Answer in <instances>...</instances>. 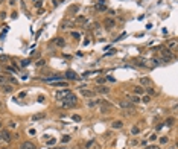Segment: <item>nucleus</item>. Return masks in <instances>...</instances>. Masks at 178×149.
Segmentation results:
<instances>
[{"label": "nucleus", "mask_w": 178, "mask_h": 149, "mask_svg": "<svg viewBox=\"0 0 178 149\" xmlns=\"http://www.w3.org/2000/svg\"><path fill=\"white\" fill-rule=\"evenodd\" d=\"M44 117H46V113H38V114L32 116V120H41V119H44Z\"/></svg>", "instance_id": "nucleus-15"}, {"label": "nucleus", "mask_w": 178, "mask_h": 149, "mask_svg": "<svg viewBox=\"0 0 178 149\" xmlns=\"http://www.w3.org/2000/svg\"><path fill=\"white\" fill-rule=\"evenodd\" d=\"M26 65H29V59H24V61H22V67H26Z\"/></svg>", "instance_id": "nucleus-31"}, {"label": "nucleus", "mask_w": 178, "mask_h": 149, "mask_svg": "<svg viewBox=\"0 0 178 149\" xmlns=\"http://www.w3.org/2000/svg\"><path fill=\"white\" fill-rule=\"evenodd\" d=\"M128 101H129L131 103H139L140 102V97H139V94H131V96L128 97Z\"/></svg>", "instance_id": "nucleus-11"}, {"label": "nucleus", "mask_w": 178, "mask_h": 149, "mask_svg": "<svg viewBox=\"0 0 178 149\" xmlns=\"http://www.w3.org/2000/svg\"><path fill=\"white\" fill-rule=\"evenodd\" d=\"M140 84H142L145 88L146 87H151V84H152V81L149 79V78H140Z\"/></svg>", "instance_id": "nucleus-7"}, {"label": "nucleus", "mask_w": 178, "mask_h": 149, "mask_svg": "<svg viewBox=\"0 0 178 149\" xmlns=\"http://www.w3.org/2000/svg\"><path fill=\"white\" fill-rule=\"evenodd\" d=\"M34 2H37V0H34Z\"/></svg>", "instance_id": "nucleus-47"}, {"label": "nucleus", "mask_w": 178, "mask_h": 149, "mask_svg": "<svg viewBox=\"0 0 178 149\" xmlns=\"http://www.w3.org/2000/svg\"><path fill=\"white\" fill-rule=\"evenodd\" d=\"M177 46H178L177 40H169L167 41V49H169V50H177Z\"/></svg>", "instance_id": "nucleus-5"}, {"label": "nucleus", "mask_w": 178, "mask_h": 149, "mask_svg": "<svg viewBox=\"0 0 178 149\" xmlns=\"http://www.w3.org/2000/svg\"><path fill=\"white\" fill-rule=\"evenodd\" d=\"M93 143H94L93 140H90V142H88V143L85 144V148H87V149H88V148H92V146H93Z\"/></svg>", "instance_id": "nucleus-33"}, {"label": "nucleus", "mask_w": 178, "mask_h": 149, "mask_svg": "<svg viewBox=\"0 0 178 149\" xmlns=\"http://www.w3.org/2000/svg\"><path fill=\"white\" fill-rule=\"evenodd\" d=\"M105 81H107V78H97V79H96L97 84H102V82H105Z\"/></svg>", "instance_id": "nucleus-27"}, {"label": "nucleus", "mask_w": 178, "mask_h": 149, "mask_svg": "<svg viewBox=\"0 0 178 149\" xmlns=\"http://www.w3.org/2000/svg\"><path fill=\"white\" fill-rule=\"evenodd\" d=\"M119 106H120V108H125V110H129L131 108V102L129 101H120L119 102Z\"/></svg>", "instance_id": "nucleus-10"}, {"label": "nucleus", "mask_w": 178, "mask_h": 149, "mask_svg": "<svg viewBox=\"0 0 178 149\" xmlns=\"http://www.w3.org/2000/svg\"><path fill=\"white\" fill-rule=\"evenodd\" d=\"M146 149H160V148H157V146H148Z\"/></svg>", "instance_id": "nucleus-40"}, {"label": "nucleus", "mask_w": 178, "mask_h": 149, "mask_svg": "<svg viewBox=\"0 0 178 149\" xmlns=\"http://www.w3.org/2000/svg\"><path fill=\"white\" fill-rule=\"evenodd\" d=\"M135 64L140 65V67H148V64H146V61H145V59H135Z\"/></svg>", "instance_id": "nucleus-17"}, {"label": "nucleus", "mask_w": 178, "mask_h": 149, "mask_svg": "<svg viewBox=\"0 0 178 149\" xmlns=\"http://www.w3.org/2000/svg\"><path fill=\"white\" fill-rule=\"evenodd\" d=\"M56 149H64V148H56Z\"/></svg>", "instance_id": "nucleus-41"}, {"label": "nucleus", "mask_w": 178, "mask_h": 149, "mask_svg": "<svg viewBox=\"0 0 178 149\" xmlns=\"http://www.w3.org/2000/svg\"><path fill=\"white\" fill-rule=\"evenodd\" d=\"M2 149H8V148H2Z\"/></svg>", "instance_id": "nucleus-44"}, {"label": "nucleus", "mask_w": 178, "mask_h": 149, "mask_svg": "<svg viewBox=\"0 0 178 149\" xmlns=\"http://www.w3.org/2000/svg\"><path fill=\"white\" fill-rule=\"evenodd\" d=\"M0 128H2V123H0Z\"/></svg>", "instance_id": "nucleus-46"}, {"label": "nucleus", "mask_w": 178, "mask_h": 149, "mask_svg": "<svg viewBox=\"0 0 178 149\" xmlns=\"http://www.w3.org/2000/svg\"><path fill=\"white\" fill-rule=\"evenodd\" d=\"M134 93H135V94H143V93H145V87H135V88H134Z\"/></svg>", "instance_id": "nucleus-19"}, {"label": "nucleus", "mask_w": 178, "mask_h": 149, "mask_svg": "<svg viewBox=\"0 0 178 149\" xmlns=\"http://www.w3.org/2000/svg\"><path fill=\"white\" fill-rule=\"evenodd\" d=\"M2 2H3V0H0V5H2Z\"/></svg>", "instance_id": "nucleus-42"}, {"label": "nucleus", "mask_w": 178, "mask_h": 149, "mask_svg": "<svg viewBox=\"0 0 178 149\" xmlns=\"http://www.w3.org/2000/svg\"><path fill=\"white\" fill-rule=\"evenodd\" d=\"M12 90H14V87H11V85H8V84L3 85V91H5V93H12Z\"/></svg>", "instance_id": "nucleus-18"}, {"label": "nucleus", "mask_w": 178, "mask_h": 149, "mask_svg": "<svg viewBox=\"0 0 178 149\" xmlns=\"http://www.w3.org/2000/svg\"><path fill=\"white\" fill-rule=\"evenodd\" d=\"M55 142H56V140H55V138H50V140H49V142H47V143H49V144H53V143H55Z\"/></svg>", "instance_id": "nucleus-38"}, {"label": "nucleus", "mask_w": 178, "mask_h": 149, "mask_svg": "<svg viewBox=\"0 0 178 149\" xmlns=\"http://www.w3.org/2000/svg\"><path fill=\"white\" fill-rule=\"evenodd\" d=\"M20 148H22V149H35V144L32 142H23Z\"/></svg>", "instance_id": "nucleus-8"}, {"label": "nucleus", "mask_w": 178, "mask_h": 149, "mask_svg": "<svg viewBox=\"0 0 178 149\" xmlns=\"http://www.w3.org/2000/svg\"><path fill=\"white\" fill-rule=\"evenodd\" d=\"M111 126H113L114 129H120V128H123V122L122 120H114L111 123Z\"/></svg>", "instance_id": "nucleus-12"}, {"label": "nucleus", "mask_w": 178, "mask_h": 149, "mask_svg": "<svg viewBox=\"0 0 178 149\" xmlns=\"http://www.w3.org/2000/svg\"><path fill=\"white\" fill-rule=\"evenodd\" d=\"M114 53H116V49H111L110 52H107V55H114Z\"/></svg>", "instance_id": "nucleus-36"}, {"label": "nucleus", "mask_w": 178, "mask_h": 149, "mask_svg": "<svg viewBox=\"0 0 178 149\" xmlns=\"http://www.w3.org/2000/svg\"><path fill=\"white\" fill-rule=\"evenodd\" d=\"M70 91L69 90H64V91H56V94H55V97H56V101H63V99L67 96Z\"/></svg>", "instance_id": "nucleus-4"}, {"label": "nucleus", "mask_w": 178, "mask_h": 149, "mask_svg": "<svg viewBox=\"0 0 178 149\" xmlns=\"http://www.w3.org/2000/svg\"><path fill=\"white\" fill-rule=\"evenodd\" d=\"M0 140H2V134H0Z\"/></svg>", "instance_id": "nucleus-43"}, {"label": "nucleus", "mask_w": 178, "mask_h": 149, "mask_svg": "<svg viewBox=\"0 0 178 149\" xmlns=\"http://www.w3.org/2000/svg\"><path fill=\"white\" fill-rule=\"evenodd\" d=\"M103 24H105V27H107V29H113V27L116 26V20H114V18H111V17H108V18L103 20Z\"/></svg>", "instance_id": "nucleus-2"}, {"label": "nucleus", "mask_w": 178, "mask_h": 149, "mask_svg": "<svg viewBox=\"0 0 178 149\" xmlns=\"http://www.w3.org/2000/svg\"><path fill=\"white\" fill-rule=\"evenodd\" d=\"M55 87H67V82H59V84H55Z\"/></svg>", "instance_id": "nucleus-28"}, {"label": "nucleus", "mask_w": 178, "mask_h": 149, "mask_svg": "<svg viewBox=\"0 0 178 149\" xmlns=\"http://www.w3.org/2000/svg\"><path fill=\"white\" fill-rule=\"evenodd\" d=\"M65 78L67 79H72V81H75V79H78V76H76V73L73 72V70H67L65 72Z\"/></svg>", "instance_id": "nucleus-6"}, {"label": "nucleus", "mask_w": 178, "mask_h": 149, "mask_svg": "<svg viewBox=\"0 0 178 149\" xmlns=\"http://www.w3.org/2000/svg\"><path fill=\"white\" fill-rule=\"evenodd\" d=\"M78 11H79V5H72V6H70L69 9H67L69 14H76Z\"/></svg>", "instance_id": "nucleus-13"}, {"label": "nucleus", "mask_w": 178, "mask_h": 149, "mask_svg": "<svg viewBox=\"0 0 178 149\" xmlns=\"http://www.w3.org/2000/svg\"><path fill=\"white\" fill-rule=\"evenodd\" d=\"M44 64H46V63H44V59H40V61H37V63H35L37 67H41V65H44Z\"/></svg>", "instance_id": "nucleus-24"}, {"label": "nucleus", "mask_w": 178, "mask_h": 149, "mask_svg": "<svg viewBox=\"0 0 178 149\" xmlns=\"http://www.w3.org/2000/svg\"><path fill=\"white\" fill-rule=\"evenodd\" d=\"M79 93L82 94L84 97H94V91L92 90H85V88H79Z\"/></svg>", "instance_id": "nucleus-3"}, {"label": "nucleus", "mask_w": 178, "mask_h": 149, "mask_svg": "<svg viewBox=\"0 0 178 149\" xmlns=\"http://www.w3.org/2000/svg\"><path fill=\"white\" fill-rule=\"evenodd\" d=\"M55 44H56V46H59V47H64L65 46V41L63 38H56L55 40Z\"/></svg>", "instance_id": "nucleus-16"}, {"label": "nucleus", "mask_w": 178, "mask_h": 149, "mask_svg": "<svg viewBox=\"0 0 178 149\" xmlns=\"http://www.w3.org/2000/svg\"><path fill=\"white\" fill-rule=\"evenodd\" d=\"M8 81H11V82H12V84H17V81H15V79H14V78H9V79H8Z\"/></svg>", "instance_id": "nucleus-39"}, {"label": "nucleus", "mask_w": 178, "mask_h": 149, "mask_svg": "<svg viewBox=\"0 0 178 149\" xmlns=\"http://www.w3.org/2000/svg\"><path fill=\"white\" fill-rule=\"evenodd\" d=\"M99 103H101V101H99V99H94V101H90L88 102V106H96V105H99Z\"/></svg>", "instance_id": "nucleus-20"}, {"label": "nucleus", "mask_w": 178, "mask_h": 149, "mask_svg": "<svg viewBox=\"0 0 178 149\" xmlns=\"http://www.w3.org/2000/svg\"><path fill=\"white\" fill-rule=\"evenodd\" d=\"M43 6V0H37L35 2V8H41Z\"/></svg>", "instance_id": "nucleus-25"}, {"label": "nucleus", "mask_w": 178, "mask_h": 149, "mask_svg": "<svg viewBox=\"0 0 178 149\" xmlns=\"http://www.w3.org/2000/svg\"><path fill=\"white\" fill-rule=\"evenodd\" d=\"M131 132H132V134H139V128H137V126H134V128L131 129Z\"/></svg>", "instance_id": "nucleus-32"}, {"label": "nucleus", "mask_w": 178, "mask_h": 149, "mask_svg": "<svg viewBox=\"0 0 178 149\" xmlns=\"http://www.w3.org/2000/svg\"><path fill=\"white\" fill-rule=\"evenodd\" d=\"M160 143H161V144L167 143V137H161V138H160Z\"/></svg>", "instance_id": "nucleus-30"}, {"label": "nucleus", "mask_w": 178, "mask_h": 149, "mask_svg": "<svg viewBox=\"0 0 178 149\" xmlns=\"http://www.w3.org/2000/svg\"><path fill=\"white\" fill-rule=\"evenodd\" d=\"M173 122H175V120H173L172 117H169V119H166V122H164V125H167V126H172V125H173Z\"/></svg>", "instance_id": "nucleus-22"}, {"label": "nucleus", "mask_w": 178, "mask_h": 149, "mask_svg": "<svg viewBox=\"0 0 178 149\" xmlns=\"http://www.w3.org/2000/svg\"><path fill=\"white\" fill-rule=\"evenodd\" d=\"M63 142H64V143L70 142V135H64V137H63Z\"/></svg>", "instance_id": "nucleus-29"}, {"label": "nucleus", "mask_w": 178, "mask_h": 149, "mask_svg": "<svg viewBox=\"0 0 178 149\" xmlns=\"http://www.w3.org/2000/svg\"><path fill=\"white\" fill-rule=\"evenodd\" d=\"M78 21H79V23H84V21H85V17H78Z\"/></svg>", "instance_id": "nucleus-37"}, {"label": "nucleus", "mask_w": 178, "mask_h": 149, "mask_svg": "<svg viewBox=\"0 0 178 149\" xmlns=\"http://www.w3.org/2000/svg\"><path fill=\"white\" fill-rule=\"evenodd\" d=\"M72 119H73L75 122H81V120H82V119H81V116H78V114H73V116H72Z\"/></svg>", "instance_id": "nucleus-23"}, {"label": "nucleus", "mask_w": 178, "mask_h": 149, "mask_svg": "<svg viewBox=\"0 0 178 149\" xmlns=\"http://www.w3.org/2000/svg\"><path fill=\"white\" fill-rule=\"evenodd\" d=\"M72 37H73V38H79V34H78V32H72Z\"/></svg>", "instance_id": "nucleus-34"}, {"label": "nucleus", "mask_w": 178, "mask_h": 149, "mask_svg": "<svg viewBox=\"0 0 178 149\" xmlns=\"http://www.w3.org/2000/svg\"><path fill=\"white\" fill-rule=\"evenodd\" d=\"M0 106H2V102H0Z\"/></svg>", "instance_id": "nucleus-45"}, {"label": "nucleus", "mask_w": 178, "mask_h": 149, "mask_svg": "<svg viewBox=\"0 0 178 149\" xmlns=\"http://www.w3.org/2000/svg\"><path fill=\"white\" fill-rule=\"evenodd\" d=\"M0 134H2V140H5V142H9V140H11V134H9V131L3 129L2 132H0Z\"/></svg>", "instance_id": "nucleus-9"}, {"label": "nucleus", "mask_w": 178, "mask_h": 149, "mask_svg": "<svg viewBox=\"0 0 178 149\" xmlns=\"http://www.w3.org/2000/svg\"><path fill=\"white\" fill-rule=\"evenodd\" d=\"M76 96L73 93H69L67 96H65L64 99H63V105L65 106V108H70V106H75L76 105Z\"/></svg>", "instance_id": "nucleus-1"}, {"label": "nucleus", "mask_w": 178, "mask_h": 149, "mask_svg": "<svg viewBox=\"0 0 178 149\" xmlns=\"http://www.w3.org/2000/svg\"><path fill=\"white\" fill-rule=\"evenodd\" d=\"M97 91L99 93H102V94H107V93H110V87H97Z\"/></svg>", "instance_id": "nucleus-14"}, {"label": "nucleus", "mask_w": 178, "mask_h": 149, "mask_svg": "<svg viewBox=\"0 0 178 149\" xmlns=\"http://www.w3.org/2000/svg\"><path fill=\"white\" fill-rule=\"evenodd\" d=\"M140 101H143L145 103H148V102H151V96H149V94H145V96L140 97Z\"/></svg>", "instance_id": "nucleus-21"}, {"label": "nucleus", "mask_w": 178, "mask_h": 149, "mask_svg": "<svg viewBox=\"0 0 178 149\" xmlns=\"http://www.w3.org/2000/svg\"><path fill=\"white\" fill-rule=\"evenodd\" d=\"M6 82H8V79H6V78H3V76H0V84H2V85H5V84H6Z\"/></svg>", "instance_id": "nucleus-26"}, {"label": "nucleus", "mask_w": 178, "mask_h": 149, "mask_svg": "<svg viewBox=\"0 0 178 149\" xmlns=\"http://www.w3.org/2000/svg\"><path fill=\"white\" fill-rule=\"evenodd\" d=\"M6 70H8V72H11V73H15V69L14 67H6Z\"/></svg>", "instance_id": "nucleus-35"}]
</instances>
